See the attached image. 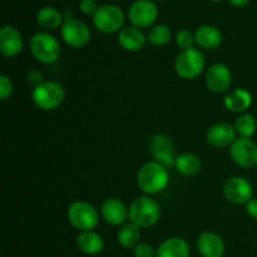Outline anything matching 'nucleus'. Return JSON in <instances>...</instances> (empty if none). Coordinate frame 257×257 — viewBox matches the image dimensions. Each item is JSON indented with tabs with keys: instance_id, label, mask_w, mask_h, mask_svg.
<instances>
[{
	"instance_id": "1",
	"label": "nucleus",
	"mask_w": 257,
	"mask_h": 257,
	"mask_svg": "<svg viewBox=\"0 0 257 257\" xmlns=\"http://www.w3.org/2000/svg\"><path fill=\"white\" fill-rule=\"evenodd\" d=\"M170 182L167 168L156 161L145 163L137 173V185L146 195L161 193Z\"/></svg>"
},
{
	"instance_id": "2",
	"label": "nucleus",
	"mask_w": 257,
	"mask_h": 257,
	"mask_svg": "<svg viewBox=\"0 0 257 257\" xmlns=\"http://www.w3.org/2000/svg\"><path fill=\"white\" fill-rule=\"evenodd\" d=\"M161 207L158 202L148 196H141L130 207V221L138 227H152L160 221Z\"/></svg>"
},
{
	"instance_id": "3",
	"label": "nucleus",
	"mask_w": 257,
	"mask_h": 257,
	"mask_svg": "<svg viewBox=\"0 0 257 257\" xmlns=\"http://www.w3.org/2000/svg\"><path fill=\"white\" fill-rule=\"evenodd\" d=\"M30 52L38 62L43 64L55 63L60 57V44L55 37L45 32L35 33L30 39Z\"/></svg>"
},
{
	"instance_id": "4",
	"label": "nucleus",
	"mask_w": 257,
	"mask_h": 257,
	"mask_svg": "<svg viewBox=\"0 0 257 257\" xmlns=\"http://www.w3.org/2000/svg\"><path fill=\"white\" fill-rule=\"evenodd\" d=\"M206 67V59L200 49L191 48L187 50H181L176 57L175 70L183 79H195L200 77Z\"/></svg>"
},
{
	"instance_id": "5",
	"label": "nucleus",
	"mask_w": 257,
	"mask_h": 257,
	"mask_svg": "<svg viewBox=\"0 0 257 257\" xmlns=\"http://www.w3.org/2000/svg\"><path fill=\"white\" fill-rule=\"evenodd\" d=\"M32 98L34 104L42 110L57 109L65 99V90L57 82H43L33 89Z\"/></svg>"
},
{
	"instance_id": "6",
	"label": "nucleus",
	"mask_w": 257,
	"mask_h": 257,
	"mask_svg": "<svg viewBox=\"0 0 257 257\" xmlns=\"http://www.w3.org/2000/svg\"><path fill=\"white\" fill-rule=\"evenodd\" d=\"M93 24L95 29L104 34L119 33L124 24V13L117 5H100L93 15Z\"/></svg>"
},
{
	"instance_id": "7",
	"label": "nucleus",
	"mask_w": 257,
	"mask_h": 257,
	"mask_svg": "<svg viewBox=\"0 0 257 257\" xmlns=\"http://www.w3.org/2000/svg\"><path fill=\"white\" fill-rule=\"evenodd\" d=\"M68 220L79 231H93L99 222L97 208L85 201H77L68 208Z\"/></svg>"
},
{
	"instance_id": "8",
	"label": "nucleus",
	"mask_w": 257,
	"mask_h": 257,
	"mask_svg": "<svg viewBox=\"0 0 257 257\" xmlns=\"http://www.w3.org/2000/svg\"><path fill=\"white\" fill-rule=\"evenodd\" d=\"M157 18L158 8L151 0H136L128 10V19L138 29L151 27Z\"/></svg>"
},
{
	"instance_id": "9",
	"label": "nucleus",
	"mask_w": 257,
	"mask_h": 257,
	"mask_svg": "<svg viewBox=\"0 0 257 257\" xmlns=\"http://www.w3.org/2000/svg\"><path fill=\"white\" fill-rule=\"evenodd\" d=\"M150 152L156 162L161 163L166 168L173 167L176 165L175 143L168 136L158 133L153 136L150 142Z\"/></svg>"
},
{
	"instance_id": "10",
	"label": "nucleus",
	"mask_w": 257,
	"mask_h": 257,
	"mask_svg": "<svg viewBox=\"0 0 257 257\" xmlns=\"http://www.w3.org/2000/svg\"><path fill=\"white\" fill-rule=\"evenodd\" d=\"M62 38L69 47L83 48L89 43L90 30L84 22L67 19L62 25Z\"/></svg>"
},
{
	"instance_id": "11",
	"label": "nucleus",
	"mask_w": 257,
	"mask_h": 257,
	"mask_svg": "<svg viewBox=\"0 0 257 257\" xmlns=\"http://www.w3.org/2000/svg\"><path fill=\"white\" fill-rule=\"evenodd\" d=\"M231 158L242 168H252L257 165V145L250 138H238L230 150Z\"/></svg>"
},
{
	"instance_id": "12",
	"label": "nucleus",
	"mask_w": 257,
	"mask_h": 257,
	"mask_svg": "<svg viewBox=\"0 0 257 257\" xmlns=\"http://www.w3.org/2000/svg\"><path fill=\"white\" fill-rule=\"evenodd\" d=\"M223 195L226 200L235 205L247 203L252 198L253 188L252 185L243 177H231L226 181L223 186Z\"/></svg>"
},
{
	"instance_id": "13",
	"label": "nucleus",
	"mask_w": 257,
	"mask_h": 257,
	"mask_svg": "<svg viewBox=\"0 0 257 257\" xmlns=\"http://www.w3.org/2000/svg\"><path fill=\"white\" fill-rule=\"evenodd\" d=\"M232 80L230 68L223 63H215L206 72V85L213 93L227 92Z\"/></svg>"
},
{
	"instance_id": "14",
	"label": "nucleus",
	"mask_w": 257,
	"mask_h": 257,
	"mask_svg": "<svg viewBox=\"0 0 257 257\" xmlns=\"http://www.w3.org/2000/svg\"><path fill=\"white\" fill-rule=\"evenodd\" d=\"M24 47L23 35L12 25H4L0 29V52L5 58H14L20 54Z\"/></svg>"
},
{
	"instance_id": "15",
	"label": "nucleus",
	"mask_w": 257,
	"mask_h": 257,
	"mask_svg": "<svg viewBox=\"0 0 257 257\" xmlns=\"http://www.w3.org/2000/svg\"><path fill=\"white\" fill-rule=\"evenodd\" d=\"M236 130L231 123L217 122L208 128L206 133V140L208 145L216 148H225L232 146L236 138Z\"/></svg>"
},
{
	"instance_id": "16",
	"label": "nucleus",
	"mask_w": 257,
	"mask_h": 257,
	"mask_svg": "<svg viewBox=\"0 0 257 257\" xmlns=\"http://www.w3.org/2000/svg\"><path fill=\"white\" fill-rule=\"evenodd\" d=\"M102 218L112 226H120L130 218V208L119 198H107L100 208Z\"/></svg>"
},
{
	"instance_id": "17",
	"label": "nucleus",
	"mask_w": 257,
	"mask_h": 257,
	"mask_svg": "<svg viewBox=\"0 0 257 257\" xmlns=\"http://www.w3.org/2000/svg\"><path fill=\"white\" fill-rule=\"evenodd\" d=\"M197 250L203 257H222L225 253V242L217 233L206 231L198 236Z\"/></svg>"
},
{
	"instance_id": "18",
	"label": "nucleus",
	"mask_w": 257,
	"mask_h": 257,
	"mask_svg": "<svg viewBox=\"0 0 257 257\" xmlns=\"http://www.w3.org/2000/svg\"><path fill=\"white\" fill-rule=\"evenodd\" d=\"M195 39L202 49L213 50L222 44V33L213 25H201L196 29Z\"/></svg>"
},
{
	"instance_id": "19",
	"label": "nucleus",
	"mask_w": 257,
	"mask_h": 257,
	"mask_svg": "<svg viewBox=\"0 0 257 257\" xmlns=\"http://www.w3.org/2000/svg\"><path fill=\"white\" fill-rule=\"evenodd\" d=\"M147 37L143 34L142 30L136 27L123 28L118 33V43L127 52H138L145 47Z\"/></svg>"
},
{
	"instance_id": "20",
	"label": "nucleus",
	"mask_w": 257,
	"mask_h": 257,
	"mask_svg": "<svg viewBox=\"0 0 257 257\" xmlns=\"http://www.w3.org/2000/svg\"><path fill=\"white\" fill-rule=\"evenodd\" d=\"M223 104L231 112L242 113L252 104V95L247 89L235 88L230 90L223 98Z\"/></svg>"
},
{
	"instance_id": "21",
	"label": "nucleus",
	"mask_w": 257,
	"mask_h": 257,
	"mask_svg": "<svg viewBox=\"0 0 257 257\" xmlns=\"http://www.w3.org/2000/svg\"><path fill=\"white\" fill-rule=\"evenodd\" d=\"M157 257H190V246L181 237L167 238L158 246Z\"/></svg>"
},
{
	"instance_id": "22",
	"label": "nucleus",
	"mask_w": 257,
	"mask_h": 257,
	"mask_svg": "<svg viewBox=\"0 0 257 257\" xmlns=\"http://www.w3.org/2000/svg\"><path fill=\"white\" fill-rule=\"evenodd\" d=\"M77 245L84 253L90 256L98 255L104 248V241L99 233L94 231H83L78 235Z\"/></svg>"
},
{
	"instance_id": "23",
	"label": "nucleus",
	"mask_w": 257,
	"mask_h": 257,
	"mask_svg": "<svg viewBox=\"0 0 257 257\" xmlns=\"http://www.w3.org/2000/svg\"><path fill=\"white\" fill-rule=\"evenodd\" d=\"M176 170L183 176H195L200 173L202 162L195 153H182L176 158Z\"/></svg>"
},
{
	"instance_id": "24",
	"label": "nucleus",
	"mask_w": 257,
	"mask_h": 257,
	"mask_svg": "<svg viewBox=\"0 0 257 257\" xmlns=\"http://www.w3.org/2000/svg\"><path fill=\"white\" fill-rule=\"evenodd\" d=\"M37 23L47 30L58 29L63 25V15L53 7H44L37 13Z\"/></svg>"
},
{
	"instance_id": "25",
	"label": "nucleus",
	"mask_w": 257,
	"mask_h": 257,
	"mask_svg": "<svg viewBox=\"0 0 257 257\" xmlns=\"http://www.w3.org/2000/svg\"><path fill=\"white\" fill-rule=\"evenodd\" d=\"M117 240L122 247L131 248L136 247L141 240V230L135 223H127L120 227L117 233Z\"/></svg>"
},
{
	"instance_id": "26",
	"label": "nucleus",
	"mask_w": 257,
	"mask_h": 257,
	"mask_svg": "<svg viewBox=\"0 0 257 257\" xmlns=\"http://www.w3.org/2000/svg\"><path fill=\"white\" fill-rule=\"evenodd\" d=\"M233 127H235L236 133L240 136V138H251L255 135L257 123L252 114L243 113L240 117H237Z\"/></svg>"
},
{
	"instance_id": "27",
	"label": "nucleus",
	"mask_w": 257,
	"mask_h": 257,
	"mask_svg": "<svg viewBox=\"0 0 257 257\" xmlns=\"http://www.w3.org/2000/svg\"><path fill=\"white\" fill-rule=\"evenodd\" d=\"M171 38H172L171 28L165 24L155 25V27L150 30V33H148L147 35L148 42H150L152 45H156V47H162V45H166L167 43H170Z\"/></svg>"
},
{
	"instance_id": "28",
	"label": "nucleus",
	"mask_w": 257,
	"mask_h": 257,
	"mask_svg": "<svg viewBox=\"0 0 257 257\" xmlns=\"http://www.w3.org/2000/svg\"><path fill=\"white\" fill-rule=\"evenodd\" d=\"M196 43L195 34L190 32L187 29H181L178 30L177 34H176V44L180 49L187 50L193 48V44Z\"/></svg>"
},
{
	"instance_id": "29",
	"label": "nucleus",
	"mask_w": 257,
	"mask_h": 257,
	"mask_svg": "<svg viewBox=\"0 0 257 257\" xmlns=\"http://www.w3.org/2000/svg\"><path fill=\"white\" fill-rule=\"evenodd\" d=\"M135 256L136 257H157V250L153 248L150 243L140 242L135 247Z\"/></svg>"
},
{
	"instance_id": "30",
	"label": "nucleus",
	"mask_w": 257,
	"mask_h": 257,
	"mask_svg": "<svg viewBox=\"0 0 257 257\" xmlns=\"http://www.w3.org/2000/svg\"><path fill=\"white\" fill-rule=\"evenodd\" d=\"M13 93V83L8 75H0V98L3 100L10 97Z\"/></svg>"
},
{
	"instance_id": "31",
	"label": "nucleus",
	"mask_w": 257,
	"mask_h": 257,
	"mask_svg": "<svg viewBox=\"0 0 257 257\" xmlns=\"http://www.w3.org/2000/svg\"><path fill=\"white\" fill-rule=\"evenodd\" d=\"M98 5L94 0H80L79 3V9L83 14L85 15H94V13L97 12Z\"/></svg>"
},
{
	"instance_id": "32",
	"label": "nucleus",
	"mask_w": 257,
	"mask_h": 257,
	"mask_svg": "<svg viewBox=\"0 0 257 257\" xmlns=\"http://www.w3.org/2000/svg\"><path fill=\"white\" fill-rule=\"evenodd\" d=\"M27 78H28V82H29L32 85H34V88L38 87V85H40L43 82H44V80H43L42 72L38 69H30L29 72H28Z\"/></svg>"
},
{
	"instance_id": "33",
	"label": "nucleus",
	"mask_w": 257,
	"mask_h": 257,
	"mask_svg": "<svg viewBox=\"0 0 257 257\" xmlns=\"http://www.w3.org/2000/svg\"><path fill=\"white\" fill-rule=\"evenodd\" d=\"M246 212L251 218L257 220V198H251L247 203H246Z\"/></svg>"
},
{
	"instance_id": "34",
	"label": "nucleus",
	"mask_w": 257,
	"mask_h": 257,
	"mask_svg": "<svg viewBox=\"0 0 257 257\" xmlns=\"http://www.w3.org/2000/svg\"><path fill=\"white\" fill-rule=\"evenodd\" d=\"M230 3L237 8H245L250 3V0H230Z\"/></svg>"
},
{
	"instance_id": "35",
	"label": "nucleus",
	"mask_w": 257,
	"mask_h": 257,
	"mask_svg": "<svg viewBox=\"0 0 257 257\" xmlns=\"http://www.w3.org/2000/svg\"><path fill=\"white\" fill-rule=\"evenodd\" d=\"M211 2H222V0H211Z\"/></svg>"
},
{
	"instance_id": "36",
	"label": "nucleus",
	"mask_w": 257,
	"mask_h": 257,
	"mask_svg": "<svg viewBox=\"0 0 257 257\" xmlns=\"http://www.w3.org/2000/svg\"><path fill=\"white\" fill-rule=\"evenodd\" d=\"M160 2H167V0H160Z\"/></svg>"
}]
</instances>
